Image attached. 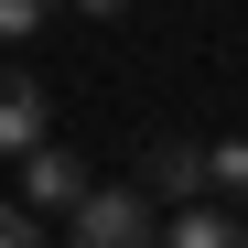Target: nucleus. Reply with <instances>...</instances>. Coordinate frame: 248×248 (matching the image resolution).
<instances>
[{
	"label": "nucleus",
	"mask_w": 248,
	"mask_h": 248,
	"mask_svg": "<svg viewBox=\"0 0 248 248\" xmlns=\"http://www.w3.org/2000/svg\"><path fill=\"white\" fill-rule=\"evenodd\" d=\"M65 248H162V216H151V194H140V184H97L87 205H76Z\"/></svg>",
	"instance_id": "1"
},
{
	"label": "nucleus",
	"mask_w": 248,
	"mask_h": 248,
	"mask_svg": "<svg viewBox=\"0 0 248 248\" xmlns=\"http://www.w3.org/2000/svg\"><path fill=\"white\" fill-rule=\"evenodd\" d=\"M87 194H97V184H87V162H76V151L44 140V151L22 162V205H32V216H65V227H76V205H87Z\"/></svg>",
	"instance_id": "2"
},
{
	"label": "nucleus",
	"mask_w": 248,
	"mask_h": 248,
	"mask_svg": "<svg viewBox=\"0 0 248 248\" xmlns=\"http://www.w3.org/2000/svg\"><path fill=\"white\" fill-rule=\"evenodd\" d=\"M205 184H216V151H205V140H151V162H140V194H205Z\"/></svg>",
	"instance_id": "3"
},
{
	"label": "nucleus",
	"mask_w": 248,
	"mask_h": 248,
	"mask_svg": "<svg viewBox=\"0 0 248 248\" xmlns=\"http://www.w3.org/2000/svg\"><path fill=\"white\" fill-rule=\"evenodd\" d=\"M0 151H44V87H32L22 65H0Z\"/></svg>",
	"instance_id": "4"
},
{
	"label": "nucleus",
	"mask_w": 248,
	"mask_h": 248,
	"mask_svg": "<svg viewBox=\"0 0 248 248\" xmlns=\"http://www.w3.org/2000/svg\"><path fill=\"white\" fill-rule=\"evenodd\" d=\"M162 248H248V216L237 205H184V216L162 227Z\"/></svg>",
	"instance_id": "5"
},
{
	"label": "nucleus",
	"mask_w": 248,
	"mask_h": 248,
	"mask_svg": "<svg viewBox=\"0 0 248 248\" xmlns=\"http://www.w3.org/2000/svg\"><path fill=\"white\" fill-rule=\"evenodd\" d=\"M44 22H54V0H0V44H32Z\"/></svg>",
	"instance_id": "6"
},
{
	"label": "nucleus",
	"mask_w": 248,
	"mask_h": 248,
	"mask_svg": "<svg viewBox=\"0 0 248 248\" xmlns=\"http://www.w3.org/2000/svg\"><path fill=\"white\" fill-rule=\"evenodd\" d=\"M0 248H44V237H32V205H22V194H0Z\"/></svg>",
	"instance_id": "7"
},
{
	"label": "nucleus",
	"mask_w": 248,
	"mask_h": 248,
	"mask_svg": "<svg viewBox=\"0 0 248 248\" xmlns=\"http://www.w3.org/2000/svg\"><path fill=\"white\" fill-rule=\"evenodd\" d=\"M216 194H248V140H227V151H216Z\"/></svg>",
	"instance_id": "8"
},
{
	"label": "nucleus",
	"mask_w": 248,
	"mask_h": 248,
	"mask_svg": "<svg viewBox=\"0 0 248 248\" xmlns=\"http://www.w3.org/2000/svg\"><path fill=\"white\" fill-rule=\"evenodd\" d=\"M76 11H87V22H108V11H130V0H76Z\"/></svg>",
	"instance_id": "9"
}]
</instances>
